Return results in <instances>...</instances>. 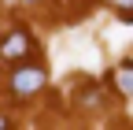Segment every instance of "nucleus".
<instances>
[{"mask_svg": "<svg viewBox=\"0 0 133 130\" xmlns=\"http://www.w3.org/2000/svg\"><path fill=\"white\" fill-rule=\"evenodd\" d=\"M44 86V67H37V63H26V67H19L11 74V89L19 93V97H30V93H37Z\"/></svg>", "mask_w": 133, "mask_h": 130, "instance_id": "f257e3e1", "label": "nucleus"}, {"mask_svg": "<svg viewBox=\"0 0 133 130\" xmlns=\"http://www.w3.org/2000/svg\"><path fill=\"white\" fill-rule=\"evenodd\" d=\"M30 48L33 45H30V34H26V30H11V34L0 41V56H4V60H22Z\"/></svg>", "mask_w": 133, "mask_h": 130, "instance_id": "f03ea898", "label": "nucleus"}, {"mask_svg": "<svg viewBox=\"0 0 133 130\" xmlns=\"http://www.w3.org/2000/svg\"><path fill=\"white\" fill-rule=\"evenodd\" d=\"M115 78H118V93H122V97H129V93H133V63H122Z\"/></svg>", "mask_w": 133, "mask_h": 130, "instance_id": "7ed1b4c3", "label": "nucleus"}, {"mask_svg": "<svg viewBox=\"0 0 133 130\" xmlns=\"http://www.w3.org/2000/svg\"><path fill=\"white\" fill-rule=\"evenodd\" d=\"M111 4L122 11V19H129V4H133V0H111Z\"/></svg>", "mask_w": 133, "mask_h": 130, "instance_id": "20e7f679", "label": "nucleus"}, {"mask_svg": "<svg viewBox=\"0 0 133 130\" xmlns=\"http://www.w3.org/2000/svg\"><path fill=\"white\" fill-rule=\"evenodd\" d=\"M4 126H8V119H4V115H0V130H4Z\"/></svg>", "mask_w": 133, "mask_h": 130, "instance_id": "39448f33", "label": "nucleus"}]
</instances>
